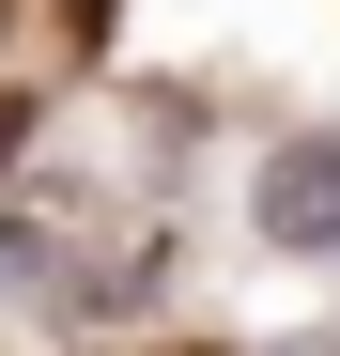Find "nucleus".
I'll return each instance as SVG.
<instances>
[{"instance_id":"2","label":"nucleus","mask_w":340,"mask_h":356,"mask_svg":"<svg viewBox=\"0 0 340 356\" xmlns=\"http://www.w3.org/2000/svg\"><path fill=\"white\" fill-rule=\"evenodd\" d=\"M170 356H216V341H170Z\"/></svg>"},{"instance_id":"1","label":"nucleus","mask_w":340,"mask_h":356,"mask_svg":"<svg viewBox=\"0 0 340 356\" xmlns=\"http://www.w3.org/2000/svg\"><path fill=\"white\" fill-rule=\"evenodd\" d=\"M248 217H263V248L340 264V140H278V155H263V186H248Z\"/></svg>"}]
</instances>
